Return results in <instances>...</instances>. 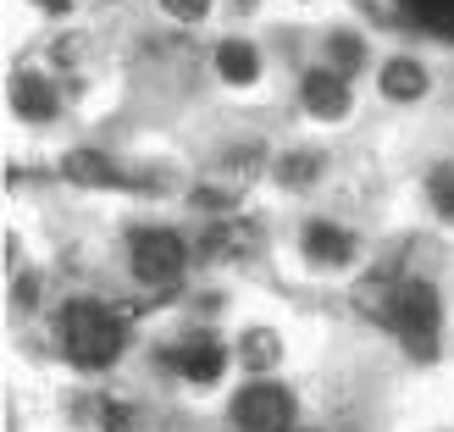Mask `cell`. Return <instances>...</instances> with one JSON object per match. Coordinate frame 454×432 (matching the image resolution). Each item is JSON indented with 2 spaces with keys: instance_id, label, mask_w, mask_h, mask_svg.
I'll list each match as a JSON object with an SVG mask.
<instances>
[{
  "instance_id": "obj_1",
  "label": "cell",
  "mask_w": 454,
  "mask_h": 432,
  "mask_svg": "<svg viewBox=\"0 0 454 432\" xmlns=\"http://www.w3.org/2000/svg\"><path fill=\"white\" fill-rule=\"evenodd\" d=\"M161 322L155 305L117 283H67L51 316L28 333L44 350V372L67 382H117L133 377L150 327Z\"/></svg>"
},
{
  "instance_id": "obj_2",
  "label": "cell",
  "mask_w": 454,
  "mask_h": 432,
  "mask_svg": "<svg viewBox=\"0 0 454 432\" xmlns=\"http://www.w3.org/2000/svg\"><path fill=\"white\" fill-rule=\"evenodd\" d=\"M106 271L111 283L139 294L155 316L184 310V294L200 283V255H194V222L189 216H167L150 206H128L117 211L106 233Z\"/></svg>"
},
{
  "instance_id": "obj_3",
  "label": "cell",
  "mask_w": 454,
  "mask_h": 432,
  "mask_svg": "<svg viewBox=\"0 0 454 432\" xmlns=\"http://www.w3.org/2000/svg\"><path fill=\"white\" fill-rule=\"evenodd\" d=\"M372 261H377V233L344 200L278 211V261H271V278L278 283L344 294Z\"/></svg>"
},
{
  "instance_id": "obj_4",
  "label": "cell",
  "mask_w": 454,
  "mask_h": 432,
  "mask_svg": "<svg viewBox=\"0 0 454 432\" xmlns=\"http://www.w3.org/2000/svg\"><path fill=\"white\" fill-rule=\"evenodd\" d=\"M139 382H155L172 399L189 405H222L227 389L239 382V360H233V338L216 322H194V316L172 310L150 327L145 355L133 366Z\"/></svg>"
},
{
  "instance_id": "obj_5",
  "label": "cell",
  "mask_w": 454,
  "mask_h": 432,
  "mask_svg": "<svg viewBox=\"0 0 454 432\" xmlns=\"http://www.w3.org/2000/svg\"><path fill=\"white\" fill-rule=\"evenodd\" d=\"M377 338L388 344V355L404 372H443V360L454 350V294L449 278L416 255V249H399V278H394V300L382 316Z\"/></svg>"
},
{
  "instance_id": "obj_6",
  "label": "cell",
  "mask_w": 454,
  "mask_h": 432,
  "mask_svg": "<svg viewBox=\"0 0 454 432\" xmlns=\"http://www.w3.org/2000/svg\"><path fill=\"white\" fill-rule=\"evenodd\" d=\"M200 73H206V89L222 106H283L288 89V67L271 34L244 28V22H227L200 44Z\"/></svg>"
},
{
  "instance_id": "obj_7",
  "label": "cell",
  "mask_w": 454,
  "mask_h": 432,
  "mask_svg": "<svg viewBox=\"0 0 454 432\" xmlns=\"http://www.w3.org/2000/svg\"><path fill=\"white\" fill-rule=\"evenodd\" d=\"M366 111H372V95L366 83H355L344 73H333L327 61H305L288 73V89H283V117L294 122V133H310V139H355L366 128Z\"/></svg>"
},
{
  "instance_id": "obj_8",
  "label": "cell",
  "mask_w": 454,
  "mask_h": 432,
  "mask_svg": "<svg viewBox=\"0 0 454 432\" xmlns=\"http://www.w3.org/2000/svg\"><path fill=\"white\" fill-rule=\"evenodd\" d=\"M194 255H200V278L244 288L249 278L271 271V261H278V211L255 206L222 222H194Z\"/></svg>"
},
{
  "instance_id": "obj_9",
  "label": "cell",
  "mask_w": 454,
  "mask_h": 432,
  "mask_svg": "<svg viewBox=\"0 0 454 432\" xmlns=\"http://www.w3.org/2000/svg\"><path fill=\"white\" fill-rule=\"evenodd\" d=\"M344 177L349 161L344 150L310 133H288L271 150V172H266V206L271 211H300V206H333L344 200Z\"/></svg>"
},
{
  "instance_id": "obj_10",
  "label": "cell",
  "mask_w": 454,
  "mask_h": 432,
  "mask_svg": "<svg viewBox=\"0 0 454 432\" xmlns=\"http://www.w3.org/2000/svg\"><path fill=\"white\" fill-rule=\"evenodd\" d=\"M73 106H78V89L67 83L61 73H51L34 51H12L6 67V122H12V139H28V145H51V139H73Z\"/></svg>"
},
{
  "instance_id": "obj_11",
  "label": "cell",
  "mask_w": 454,
  "mask_h": 432,
  "mask_svg": "<svg viewBox=\"0 0 454 432\" xmlns=\"http://www.w3.org/2000/svg\"><path fill=\"white\" fill-rule=\"evenodd\" d=\"M233 360H239V377H294L305 360V344H300V322L288 316L283 300H249L233 327Z\"/></svg>"
},
{
  "instance_id": "obj_12",
  "label": "cell",
  "mask_w": 454,
  "mask_h": 432,
  "mask_svg": "<svg viewBox=\"0 0 454 432\" xmlns=\"http://www.w3.org/2000/svg\"><path fill=\"white\" fill-rule=\"evenodd\" d=\"M366 95H372V111L411 122L443 100V61L433 51H421V44L394 39V44H382L377 73L366 78Z\"/></svg>"
},
{
  "instance_id": "obj_13",
  "label": "cell",
  "mask_w": 454,
  "mask_h": 432,
  "mask_svg": "<svg viewBox=\"0 0 454 432\" xmlns=\"http://www.w3.org/2000/svg\"><path fill=\"white\" fill-rule=\"evenodd\" d=\"M222 432H305L310 394L300 377H239L216 405Z\"/></svg>"
},
{
  "instance_id": "obj_14",
  "label": "cell",
  "mask_w": 454,
  "mask_h": 432,
  "mask_svg": "<svg viewBox=\"0 0 454 432\" xmlns=\"http://www.w3.org/2000/svg\"><path fill=\"white\" fill-rule=\"evenodd\" d=\"M51 177L61 194H78V200H133V206H145L139 161H128L100 139H61L51 150Z\"/></svg>"
},
{
  "instance_id": "obj_15",
  "label": "cell",
  "mask_w": 454,
  "mask_h": 432,
  "mask_svg": "<svg viewBox=\"0 0 454 432\" xmlns=\"http://www.w3.org/2000/svg\"><path fill=\"white\" fill-rule=\"evenodd\" d=\"M382 44L388 39H377L372 22H360L355 12H327V17H316V28H310V56L327 61L333 73L355 78V83H366L377 73Z\"/></svg>"
},
{
  "instance_id": "obj_16",
  "label": "cell",
  "mask_w": 454,
  "mask_h": 432,
  "mask_svg": "<svg viewBox=\"0 0 454 432\" xmlns=\"http://www.w3.org/2000/svg\"><path fill=\"white\" fill-rule=\"evenodd\" d=\"M411 206L427 239L454 244V145L427 150L411 167Z\"/></svg>"
},
{
  "instance_id": "obj_17",
  "label": "cell",
  "mask_w": 454,
  "mask_h": 432,
  "mask_svg": "<svg viewBox=\"0 0 454 432\" xmlns=\"http://www.w3.org/2000/svg\"><path fill=\"white\" fill-rule=\"evenodd\" d=\"M28 51L51 67V73H61L67 83L83 95V83L100 73V61H106V44H100V28L89 17H78V22H61V28H39L34 34V44Z\"/></svg>"
},
{
  "instance_id": "obj_18",
  "label": "cell",
  "mask_w": 454,
  "mask_h": 432,
  "mask_svg": "<svg viewBox=\"0 0 454 432\" xmlns=\"http://www.w3.org/2000/svg\"><path fill=\"white\" fill-rule=\"evenodd\" d=\"M145 6L177 39H200V44H206L216 28H227V0H145Z\"/></svg>"
},
{
  "instance_id": "obj_19",
  "label": "cell",
  "mask_w": 454,
  "mask_h": 432,
  "mask_svg": "<svg viewBox=\"0 0 454 432\" xmlns=\"http://www.w3.org/2000/svg\"><path fill=\"white\" fill-rule=\"evenodd\" d=\"M12 12H28L39 28H61L83 17V0H12Z\"/></svg>"
},
{
  "instance_id": "obj_20",
  "label": "cell",
  "mask_w": 454,
  "mask_h": 432,
  "mask_svg": "<svg viewBox=\"0 0 454 432\" xmlns=\"http://www.w3.org/2000/svg\"><path fill=\"white\" fill-rule=\"evenodd\" d=\"M278 6L305 12V17H327V12H338V0H278Z\"/></svg>"
}]
</instances>
